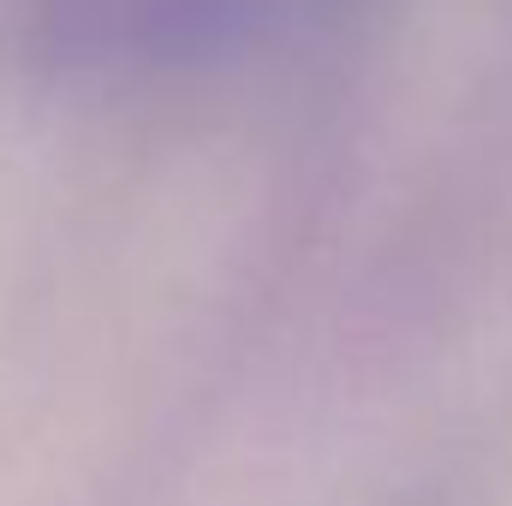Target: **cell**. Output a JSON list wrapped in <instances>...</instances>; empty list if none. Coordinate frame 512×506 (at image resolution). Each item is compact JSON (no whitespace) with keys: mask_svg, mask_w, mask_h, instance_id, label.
I'll return each mask as SVG.
<instances>
[{"mask_svg":"<svg viewBox=\"0 0 512 506\" xmlns=\"http://www.w3.org/2000/svg\"><path fill=\"white\" fill-rule=\"evenodd\" d=\"M393 0H0V66L108 96L268 66L340 42Z\"/></svg>","mask_w":512,"mask_h":506,"instance_id":"obj_1","label":"cell"}]
</instances>
